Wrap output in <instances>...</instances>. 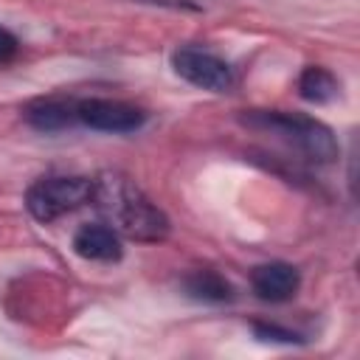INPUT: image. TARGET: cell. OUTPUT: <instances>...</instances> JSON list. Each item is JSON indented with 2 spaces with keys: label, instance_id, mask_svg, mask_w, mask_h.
Listing matches in <instances>:
<instances>
[{
  "label": "cell",
  "instance_id": "ba28073f",
  "mask_svg": "<svg viewBox=\"0 0 360 360\" xmlns=\"http://www.w3.org/2000/svg\"><path fill=\"white\" fill-rule=\"evenodd\" d=\"M76 98H62V96H48V98H34L25 104L22 118L39 129V132H59L73 124H79L76 115Z\"/></svg>",
  "mask_w": 360,
  "mask_h": 360
},
{
  "label": "cell",
  "instance_id": "7a4b0ae2",
  "mask_svg": "<svg viewBox=\"0 0 360 360\" xmlns=\"http://www.w3.org/2000/svg\"><path fill=\"white\" fill-rule=\"evenodd\" d=\"M242 124L276 135L278 141H284L312 163H332L338 158L335 132L312 115L290 112V110H250L242 115Z\"/></svg>",
  "mask_w": 360,
  "mask_h": 360
},
{
  "label": "cell",
  "instance_id": "7c38bea8",
  "mask_svg": "<svg viewBox=\"0 0 360 360\" xmlns=\"http://www.w3.org/2000/svg\"><path fill=\"white\" fill-rule=\"evenodd\" d=\"M17 51H20V39L6 25H0V65L11 62L17 56Z\"/></svg>",
  "mask_w": 360,
  "mask_h": 360
},
{
  "label": "cell",
  "instance_id": "4fadbf2b",
  "mask_svg": "<svg viewBox=\"0 0 360 360\" xmlns=\"http://www.w3.org/2000/svg\"><path fill=\"white\" fill-rule=\"evenodd\" d=\"M135 3L166 6V8H174V11H200V3H194V0H135Z\"/></svg>",
  "mask_w": 360,
  "mask_h": 360
},
{
  "label": "cell",
  "instance_id": "30bf717a",
  "mask_svg": "<svg viewBox=\"0 0 360 360\" xmlns=\"http://www.w3.org/2000/svg\"><path fill=\"white\" fill-rule=\"evenodd\" d=\"M298 96L312 104H329L340 96V82L335 79L332 70H326L321 65H309L298 76Z\"/></svg>",
  "mask_w": 360,
  "mask_h": 360
},
{
  "label": "cell",
  "instance_id": "5b68a950",
  "mask_svg": "<svg viewBox=\"0 0 360 360\" xmlns=\"http://www.w3.org/2000/svg\"><path fill=\"white\" fill-rule=\"evenodd\" d=\"M79 124L98 129V132H135L143 127L146 112L135 104L118 98H79L76 104Z\"/></svg>",
  "mask_w": 360,
  "mask_h": 360
},
{
  "label": "cell",
  "instance_id": "277c9868",
  "mask_svg": "<svg viewBox=\"0 0 360 360\" xmlns=\"http://www.w3.org/2000/svg\"><path fill=\"white\" fill-rule=\"evenodd\" d=\"M172 68L180 79H186L188 84L200 87V90H211V93H225L233 87V70L231 65L205 51V48H194V45H183L172 53Z\"/></svg>",
  "mask_w": 360,
  "mask_h": 360
},
{
  "label": "cell",
  "instance_id": "6da1fadb",
  "mask_svg": "<svg viewBox=\"0 0 360 360\" xmlns=\"http://www.w3.org/2000/svg\"><path fill=\"white\" fill-rule=\"evenodd\" d=\"M90 202L101 211L110 228L135 242H163L169 236V217L121 172H101L93 177Z\"/></svg>",
  "mask_w": 360,
  "mask_h": 360
},
{
  "label": "cell",
  "instance_id": "9c48e42d",
  "mask_svg": "<svg viewBox=\"0 0 360 360\" xmlns=\"http://www.w3.org/2000/svg\"><path fill=\"white\" fill-rule=\"evenodd\" d=\"M183 292L202 304H225L233 298L231 281L217 270H194L183 278Z\"/></svg>",
  "mask_w": 360,
  "mask_h": 360
},
{
  "label": "cell",
  "instance_id": "52a82bcc",
  "mask_svg": "<svg viewBox=\"0 0 360 360\" xmlns=\"http://www.w3.org/2000/svg\"><path fill=\"white\" fill-rule=\"evenodd\" d=\"M73 253L87 262H118L124 256L121 233L115 228H110L107 222L82 225L73 233Z\"/></svg>",
  "mask_w": 360,
  "mask_h": 360
},
{
  "label": "cell",
  "instance_id": "8fae6325",
  "mask_svg": "<svg viewBox=\"0 0 360 360\" xmlns=\"http://www.w3.org/2000/svg\"><path fill=\"white\" fill-rule=\"evenodd\" d=\"M253 332H256V338L273 340V343H301V335H295V332H290V329H284V326H278V323L256 321V323H253Z\"/></svg>",
  "mask_w": 360,
  "mask_h": 360
},
{
  "label": "cell",
  "instance_id": "3957f363",
  "mask_svg": "<svg viewBox=\"0 0 360 360\" xmlns=\"http://www.w3.org/2000/svg\"><path fill=\"white\" fill-rule=\"evenodd\" d=\"M93 177H76V174H51L39 177L25 191V208L37 222H53L82 205L90 202Z\"/></svg>",
  "mask_w": 360,
  "mask_h": 360
},
{
  "label": "cell",
  "instance_id": "8992f818",
  "mask_svg": "<svg viewBox=\"0 0 360 360\" xmlns=\"http://www.w3.org/2000/svg\"><path fill=\"white\" fill-rule=\"evenodd\" d=\"M250 287L253 292L262 298V301H270V304H281V301H290L298 287H301V273L287 264V262H267V264H259L253 267L250 273Z\"/></svg>",
  "mask_w": 360,
  "mask_h": 360
}]
</instances>
